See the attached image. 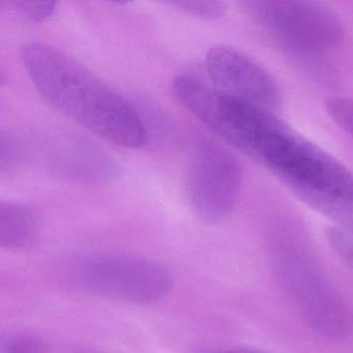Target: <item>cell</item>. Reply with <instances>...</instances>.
I'll use <instances>...</instances> for the list:
<instances>
[{
    "label": "cell",
    "mask_w": 353,
    "mask_h": 353,
    "mask_svg": "<svg viewBox=\"0 0 353 353\" xmlns=\"http://www.w3.org/2000/svg\"><path fill=\"white\" fill-rule=\"evenodd\" d=\"M21 59L39 94L59 112L117 145H144L146 130L137 111L76 59L36 42L24 45Z\"/></svg>",
    "instance_id": "cell-1"
},
{
    "label": "cell",
    "mask_w": 353,
    "mask_h": 353,
    "mask_svg": "<svg viewBox=\"0 0 353 353\" xmlns=\"http://www.w3.org/2000/svg\"><path fill=\"white\" fill-rule=\"evenodd\" d=\"M262 165L310 208L353 232V174L325 150L291 129Z\"/></svg>",
    "instance_id": "cell-2"
},
{
    "label": "cell",
    "mask_w": 353,
    "mask_h": 353,
    "mask_svg": "<svg viewBox=\"0 0 353 353\" xmlns=\"http://www.w3.org/2000/svg\"><path fill=\"white\" fill-rule=\"evenodd\" d=\"M270 264L285 292L314 330L332 340L346 334V312L336 289L313 256L290 235L276 237Z\"/></svg>",
    "instance_id": "cell-3"
},
{
    "label": "cell",
    "mask_w": 353,
    "mask_h": 353,
    "mask_svg": "<svg viewBox=\"0 0 353 353\" xmlns=\"http://www.w3.org/2000/svg\"><path fill=\"white\" fill-rule=\"evenodd\" d=\"M67 279L88 292L139 305L161 301L172 289V279L162 266L119 254L78 258L68 268Z\"/></svg>",
    "instance_id": "cell-4"
},
{
    "label": "cell",
    "mask_w": 353,
    "mask_h": 353,
    "mask_svg": "<svg viewBox=\"0 0 353 353\" xmlns=\"http://www.w3.org/2000/svg\"><path fill=\"white\" fill-rule=\"evenodd\" d=\"M241 6L268 34L303 59L330 50L344 36L336 14L320 3L245 0Z\"/></svg>",
    "instance_id": "cell-5"
},
{
    "label": "cell",
    "mask_w": 353,
    "mask_h": 353,
    "mask_svg": "<svg viewBox=\"0 0 353 353\" xmlns=\"http://www.w3.org/2000/svg\"><path fill=\"white\" fill-rule=\"evenodd\" d=\"M241 164L222 144L210 138L196 142L185 179L192 210L204 222L218 224L234 210L241 193Z\"/></svg>",
    "instance_id": "cell-6"
},
{
    "label": "cell",
    "mask_w": 353,
    "mask_h": 353,
    "mask_svg": "<svg viewBox=\"0 0 353 353\" xmlns=\"http://www.w3.org/2000/svg\"><path fill=\"white\" fill-rule=\"evenodd\" d=\"M206 69L214 88L223 94L270 112L278 108L281 97L276 82L241 51L226 45L212 47Z\"/></svg>",
    "instance_id": "cell-7"
},
{
    "label": "cell",
    "mask_w": 353,
    "mask_h": 353,
    "mask_svg": "<svg viewBox=\"0 0 353 353\" xmlns=\"http://www.w3.org/2000/svg\"><path fill=\"white\" fill-rule=\"evenodd\" d=\"M47 167L65 181L101 183L119 174L117 164L90 142L71 134L51 133L42 140Z\"/></svg>",
    "instance_id": "cell-8"
},
{
    "label": "cell",
    "mask_w": 353,
    "mask_h": 353,
    "mask_svg": "<svg viewBox=\"0 0 353 353\" xmlns=\"http://www.w3.org/2000/svg\"><path fill=\"white\" fill-rule=\"evenodd\" d=\"M40 219L30 206L13 201L0 203V247L19 252L30 248L38 237Z\"/></svg>",
    "instance_id": "cell-9"
},
{
    "label": "cell",
    "mask_w": 353,
    "mask_h": 353,
    "mask_svg": "<svg viewBox=\"0 0 353 353\" xmlns=\"http://www.w3.org/2000/svg\"><path fill=\"white\" fill-rule=\"evenodd\" d=\"M325 110L330 119L353 138V100L332 97L326 100Z\"/></svg>",
    "instance_id": "cell-10"
},
{
    "label": "cell",
    "mask_w": 353,
    "mask_h": 353,
    "mask_svg": "<svg viewBox=\"0 0 353 353\" xmlns=\"http://www.w3.org/2000/svg\"><path fill=\"white\" fill-rule=\"evenodd\" d=\"M168 5L204 19H218L226 13V6L220 1H170Z\"/></svg>",
    "instance_id": "cell-11"
},
{
    "label": "cell",
    "mask_w": 353,
    "mask_h": 353,
    "mask_svg": "<svg viewBox=\"0 0 353 353\" xmlns=\"http://www.w3.org/2000/svg\"><path fill=\"white\" fill-rule=\"evenodd\" d=\"M8 6L19 12L21 15L34 21H44L54 14L57 3L54 1H24L13 0L7 1Z\"/></svg>",
    "instance_id": "cell-12"
},
{
    "label": "cell",
    "mask_w": 353,
    "mask_h": 353,
    "mask_svg": "<svg viewBox=\"0 0 353 353\" xmlns=\"http://www.w3.org/2000/svg\"><path fill=\"white\" fill-rule=\"evenodd\" d=\"M326 235L334 251L353 268L352 231L334 226L328 229Z\"/></svg>",
    "instance_id": "cell-13"
},
{
    "label": "cell",
    "mask_w": 353,
    "mask_h": 353,
    "mask_svg": "<svg viewBox=\"0 0 353 353\" xmlns=\"http://www.w3.org/2000/svg\"><path fill=\"white\" fill-rule=\"evenodd\" d=\"M1 353H46L44 345L30 336H14L3 339Z\"/></svg>",
    "instance_id": "cell-14"
},
{
    "label": "cell",
    "mask_w": 353,
    "mask_h": 353,
    "mask_svg": "<svg viewBox=\"0 0 353 353\" xmlns=\"http://www.w3.org/2000/svg\"><path fill=\"white\" fill-rule=\"evenodd\" d=\"M1 145H0V166L1 171L6 169H10L17 163L18 156V144L16 143L15 138L7 132H1V137H0Z\"/></svg>",
    "instance_id": "cell-15"
},
{
    "label": "cell",
    "mask_w": 353,
    "mask_h": 353,
    "mask_svg": "<svg viewBox=\"0 0 353 353\" xmlns=\"http://www.w3.org/2000/svg\"><path fill=\"white\" fill-rule=\"evenodd\" d=\"M219 353H263L260 351L251 350V349H231V350L222 351Z\"/></svg>",
    "instance_id": "cell-16"
},
{
    "label": "cell",
    "mask_w": 353,
    "mask_h": 353,
    "mask_svg": "<svg viewBox=\"0 0 353 353\" xmlns=\"http://www.w3.org/2000/svg\"><path fill=\"white\" fill-rule=\"evenodd\" d=\"M73 353H102V352H98V351L85 350V349H83V350H77Z\"/></svg>",
    "instance_id": "cell-17"
}]
</instances>
